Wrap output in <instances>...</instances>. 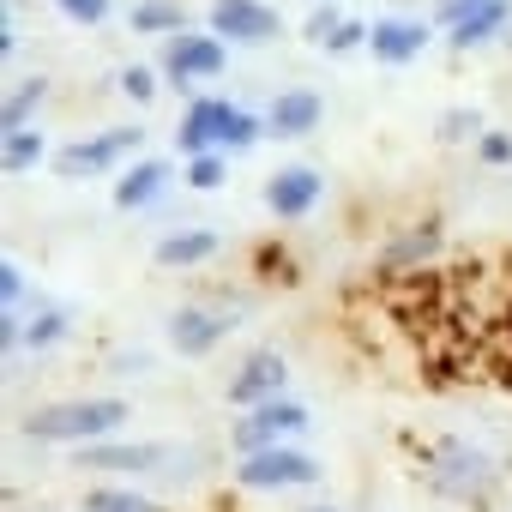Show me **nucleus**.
Instances as JSON below:
<instances>
[{
	"instance_id": "obj_1",
	"label": "nucleus",
	"mask_w": 512,
	"mask_h": 512,
	"mask_svg": "<svg viewBox=\"0 0 512 512\" xmlns=\"http://www.w3.org/2000/svg\"><path fill=\"white\" fill-rule=\"evenodd\" d=\"M121 422H127V404L121 398H73V404L31 410L25 416V434L31 440H49V446H97Z\"/></svg>"
},
{
	"instance_id": "obj_2",
	"label": "nucleus",
	"mask_w": 512,
	"mask_h": 512,
	"mask_svg": "<svg viewBox=\"0 0 512 512\" xmlns=\"http://www.w3.org/2000/svg\"><path fill=\"white\" fill-rule=\"evenodd\" d=\"M235 476H241V488H314L320 482V464L308 452L266 446V452H247Z\"/></svg>"
},
{
	"instance_id": "obj_3",
	"label": "nucleus",
	"mask_w": 512,
	"mask_h": 512,
	"mask_svg": "<svg viewBox=\"0 0 512 512\" xmlns=\"http://www.w3.org/2000/svg\"><path fill=\"white\" fill-rule=\"evenodd\" d=\"M139 127H109V133H97V139H79V145H67L61 157H55V169L67 175V181H79V175H103V169H115L121 157H133L139 151Z\"/></svg>"
},
{
	"instance_id": "obj_4",
	"label": "nucleus",
	"mask_w": 512,
	"mask_h": 512,
	"mask_svg": "<svg viewBox=\"0 0 512 512\" xmlns=\"http://www.w3.org/2000/svg\"><path fill=\"white\" fill-rule=\"evenodd\" d=\"M302 428H308V410H302V404H290V398H266V404H253V416L235 428V446H241V458H247V452L284 446V440L302 434Z\"/></svg>"
},
{
	"instance_id": "obj_5",
	"label": "nucleus",
	"mask_w": 512,
	"mask_h": 512,
	"mask_svg": "<svg viewBox=\"0 0 512 512\" xmlns=\"http://www.w3.org/2000/svg\"><path fill=\"white\" fill-rule=\"evenodd\" d=\"M284 31V19L260 0H217L211 7V37H229V43H272Z\"/></svg>"
},
{
	"instance_id": "obj_6",
	"label": "nucleus",
	"mask_w": 512,
	"mask_h": 512,
	"mask_svg": "<svg viewBox=\"0 0 512 512\" xmlns=\"http://www.w3.org/2000/svg\"><path fill=\"white\" fill-rule=\"evenodd\" d=\"M284 380H290V368H284V356L278 350H260V356H247L241 362V374L229 380V404H266V398H278L284 392Z\"/></svg>"
},
{
	"instance_id": "obj_7",
	"label": "nucleus",
	"mask_w": 512,
	"mask_h": 512,
	"mask_svg": "<svg viewBox=\"0 0 512 512\" xmlns=\"http://www.w3.org/2000/svg\"><path fill=\"white\" fill-rule=\"evenodd\" d=\"M229 121H235V109H229V103L199 97V103L181 115V133H175V139H181V151H187V157H205L211 145H223V139H229Z\"/></svg>"
},
{
	"instance_id": "obj_8",
	"label": "nucleus",
	"mask_w": 512,
	"mask_h": 512,
	"mask_svg": "<svg viewBox=\"0 0 512 512\" xmlns=\"http://www.w3.org/2000/svg\"><path fill=\"white\" fill-rule=\"evenodd\" d=\"M368 49H374V61L404 67V61H416L428 49V25H416V19H380L374 37H368Z\"/></svg>"
},
{
	"instance_id": "obj_9",
	"label": "nucleus",
	"mask_w": 512,
	"mask_h": 512,
	"mask_svg": "<svg viewBox=\"0 0 512 512\" xmlns=\"http://www.w3.org/2000/svg\"><path fill=\"white\" fill-rule=\"evenodd\" d=\"M163 67L175 79H211V73H223V37H187V31H175Z\"/></svg>"
},
{
	"instance_id": "obj_10",
	"label": "nucleus",
	"mask_w": 512,
	"mask_h": 512,
	"mask_svg": "<svg viewBox=\"0 0 512 512\" xmlns=\"http://www.w3.org/2000/svg\"><path fill=\"white\" fill-rule=\"evenodd\" d=\"M266 205H272L278 217H308V211L320 205V175H314V169H278V175L266 181Z\"/></svg>"
},
{
	"instance_id": "obj_11",
	"label": "nucleus",
	"mask_w": 512,
	"mask_h": 512,
	"mask_svg": "<svg viewBox=\"0 0 512 512\" xmlns=\"http://www.w3.org/2000/svg\"><path fill=\"white\" fill-rule=\"evenodd\" d=\"M223 332H229V320L211 314V308H181V314L169 320V344H175L181 356H205V350H217Z\"/></svg>"
},
{
	"instance_id": "obj_12",
	"label": "nucleus",
	"mask_w": 512,
	"mask_h": 512,
	"mask_svg": "<svg viewBox=\"0 0 512 512\" xmlns=\"http://www.w3.org/2000/svg\"><path fill=\"white\" fill-rule=\"evenodd\" d=\"M482 482H488V464H482L476 452L446 446V452L434 458V488H440V494H458V500H464V494H476Z\"/></svg>"
},
{
	"instance_id": "obj_13",
	"label": "nucleus",
	"mask_w": 512,
	"mask_h": 512,
	"mask_svg": "<svg viewBox=\"0 0 512 512\" xmlns=\"http://www.w3.org/2000/svg\"><path fill=\"white\" fill-rule=\"evenodd\" d=\"M266 127H272L278 139H302V133H314V127H320V97H314V91H284V97L272 103Z\"/></svg>"
},
{
	"instance_id": "obj_14",
	"label": "nucleus",
	"mask_w": 512,
	"mask_h": 512,
	"mask_svg": "<svg viewBox=\"0 0 512 512\" xmlns=\"http://www.w3.org/2000/svg\"><path fill=\"white\" fill-rule=\"evenodd\" d=\"M506 19H512L506 0H470V13L452 19V49H476V43H488L494 31H506Z\"/></svg>"
},
{
	"instance_id": "obj_15",
	"label": "nucleus",
	"mask_w": 512,
	"mask_h": 512,
	"mask_svg": "<svg viewBox=\"0 0 512 512\" xmlns=\"http://www.w3.org/2000/svg\"><path fill=\"white\" fill-rule=\"evenodd\" d=\"M163 181H169V163H133V169H121V181H115V205L121 211H139V205H151L157 193H163Z\"/></svg>"
},
{
	"instance_id": "obj_16",
	"label": "nucleus",
	"mask_w": 512,
	"mask_h": 512,
	"mask_svg": "<svg viewBox=\"0 0 512 512\" xmlns=\"http://www.w3.org/2000/svg\"><path fill=\"white\" fill-rule=\"evenodd\" d=\"M217 253V235L211 229H187V235H163L157 241V266H199Z\"/></svg>"
},
{
	"instance_id": "obj_17",
	"label": "nucleus",
	"mask_w": 512,
	"mask_h": 512,
	"mask_svg": "<svg viewBox=\"0 0 512 512\" xmlns=\"http://www.w3.org/2000/svg\"><path fill=\"white\" fill-rule=\"evenodd\" d=\"M85 470H151L163 452L157 446H85Z\"/></svg>"
},
{
	"instance_id": "obj_18",
	"label": "nucleus",
	"mask_w": 512,
	"mask_h": 512,
	"mask_svg": "<svg viewBox=\"0 0 512 512\" xmlns=\"http://www.w3.org/2000/svg\"><path fill=\"white\" fill-rule=\"evenodd\" d=\"M43 91H49L43 79H19V91L7 97V109H0V133H19V127L43 109Z\"/></svg>"
},
{
	"instance_id": "obj_19",
	"label": "nucleus",
	"mask_w": 512,
	"mask_h": 512,
	"mask_svg": "<svg viewBox=\"0 0 512 512\" xmlns=\"http://www.w3.org/2000/svg\"><path fill=\"white\" fill-rule=\"evenodd\" d=\"M181 7L175 0H139L133 7V31H145V37H163V31H181Z\"/></svg>"
},
{
	"instance_id": "obj_20",
	"label": "nucleus",
	"mask_w": 512,
	"mask_h": 512,
	"mask_svg": "<svg viewBox=\"0 0 512 512\" xmlns=\"http://www.w3.org/2000/svg\"><path fill=\"white\" fill-rule=\"evenodd\" d=\"M434 247H440V229H434V223H422L416 235H404V241H392V247H386V266H410V260H428Z\"/></svg>"
},
{
	"instance_id": "obj_21",
	"label": "nucleus",
	"mask_w": 512,
	"mask_h": 512,
	"mask_svg": "<svg viewBox=\"0 0 512 512\" xmlns=\"http://www.w3.org/2000/svg\"><path fill=\"white\" fill-rule=\"evenodd\" d=\"M0 163H7V169H31V163H43V133H37V127L7 133V151H0Z\"/></svg>"
},
{
	"instance_id": "obj_22",
	"label": "nucleus",
	"mask_w": 512,
	"mask_h": 512,
	"mask_svg": "<svg viewBox=\"0 0 512 512\" xmlns=\"http://www.w3.org/2000/svg\"><path fill=\"white\" fill-rule=\"evenodd\" d=\"M85 512H157V506L139 500V494H127V488H97V494L85 500Z\"/></svg>"
},
{
	"instance_id": "obj_23",
	"label": "nucleus",
	"mask_w": 512,
	"mask_h": 512,
	"mask_svg": "<svg viewBox=\"0 0 512 512\" xmlns=\"http://www.w3.org/2000/svg\"><path fill=\"white\" fill-rule=\"evenodd\" d=\"M187 181H193V187H205V193H211V187H223V157H217V151L187 157Z\"/></svg>"
},
{
	"instance_id": "obj_24",
	"label": "nucleus",
	"mask_w": 512,
	"mask_h": 512,
	"mask_svg": "<svg viewBox=\"0 0 512 512\" xmlns=\"http://www.w3.org/2000/svg\"><path fill=\"white\" fill-rule=\"evenodd\" d=\"M61 332H67V320H61V314H37V320L25 326V344H31V350H49Z\"/></svg>"
},
{
	"instance_id": "obj_25",
	"label": "nucleus",
	"mask_w": 512,
	"mask_h": 512,
	"mask_svg": "<svg viewBox=\"0 0 512 512\" xmlns=\"http://www.w3.org/2000/svg\"><path fill=\"white\" fill-rule=\"evenodd\" d=\"M55 7H61L73 25H103V19H109V0H55Z\"/></svg>"
},
{
	"instance_id": "obj_26",
	"label": "nucleus",
	"mask_w": 512,
	"mask_h": 512,
	"mask_svg": "<svg viewBox=\"0 0 512 512\" xmlns=\"http://www.w3.org/2000/svg\"><path fill=\"white\" fill-rule=\"evenodd\" d=\"M482 133V121L470 115V109H452L446 121H440V139H452V145H464V139H476Z\"/></svg>"
},
{
	"instance_id": "obj_27",
	"label": "nucleus",
	"mask_w": 512,
	"mask_h": 512,
	"mask_svg": "<svg viewBox=\"0 0 512 512\" xmlns=\"http://www.w3.org/2000/svg\"><path fill=\"white\" fill-rule=\"evenodd\" d=\"M121 91H127L133 103H151V97H157V79H151V67H127V73H121Z\"/></svg>"
},
{
	"instance_id": "obj_28",
	"label": "nucleus",
	"mask_w": 512,
	"mask_h": 512,
	"mask_svg": "<svg viewBox=\"0 0 512 512\" xmlns=\"http://www.w3.org/2000/svg\"><path fill=\"white\" fill-rule=\"evenodd\" d=\"M338 31H344V19H338V13H332V7H320V13H314V19H308V37H314V43H320V49H326V43H332V37H338Z\"/></svg>"
},
{
	"instance_id": "obj_29",
	"label": "nucleus",
	"mask_w": 512,
	"mask_h": 512,
	"mask_svg": "<svg viewBox=\"0 0 512 512\" xmlns=\"http://www.w3.org/2000/svg\"><path fill=\"white\" fill-rule=\"evenodd\" d=\"M0 296H7V308H13V302L25 296V272H19L13 260H0Z\"/></svg>"
},
{
	"instance_id": "obj_30",
	"label": "nucleus",
	"mask_w": 512,
	"mask_h": 512,
	"mask_svg": "<svg viewBox=\"0 0 512 512\" xmlns=\"http://www.w3.org/2000/svg\"><path fill=\"white\" fill-rule=\"evenodd\" d=\"M482 157L488 163H512V139L506 133H482Z\"/></svg>"
},
{
	"instance_id": "obj_31",
	"label": "nucleus",
	"mask_w": 512,
	"mask_h": 512,
	"mask_svg": "<svg viewBox=\"0 0 512 512\" xmlns=\"http://www.w3.org/2000/svg\"><path fill=\"white\" fill-rule=\"evenodd\" d=\"M368 37H374V31H362V25H344V31H338L326 49H332V55H344V49H356V43H368Z\"/></svg>"
},
{
	"instance_id": "obj_32",
	"label": "nucleus",
	"mask_w": 512,
	"mask_h": 512,
	"mask_svg": "<svg viewBox=\"0 0 512 512\" xmlns=\"http://www.w3.org/2000/svg\"><path fill=\"white\" fill-rule=\"evenodd\" d=\"M308 512H332V506H308Z\"/></svg>"
},
{
	"instance_id": "obj_33",
	"label": "nucleus",
	"mask_w": 512,
	"mask_h": 512,
	"mask_svg": "<svg viewBox=\"0 0 512 512\" xmlns=\"http://www.w3.org/2000/svg\"><path fill=\"white\" fill-rule=\"evenodd\" d=\"M506 43H512V19H506Z\"/></svg>"
}]
</instances>
